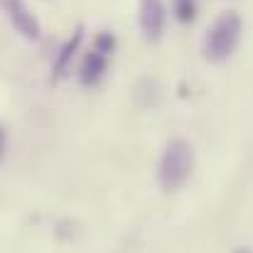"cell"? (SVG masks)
Segmentation results:
<instances>
[{"label": "cell", "mask_w": 253, "mask_h": 253, "mask_svg": "<svg viewBox=\"0 0 253 253\" xmlns=\"http://www.w3.org/2000/svg\"><path fill=\"white\" fill-rule=\"evenodd\" d=\"M194 169V150L187 140H169L163 158H160V165H158V182L165 192H174L179 189L189 174Z\"/></svg>", "instance_id": "2"}, {"label": "cell", "mask_w": 253, "mask_h": 253, "mask_svg": "<svg viewBox=\"0 0 253 253\" xmlns=\"http://www.w3.org/2000/svg\"><path fill=\"white\" fill-rule=\"evenodd\" d=\"M108 72V57H103L101 52L91 49L82 62V69H79V82L82 86H96Z\"/></svg>", "instance_id": "5"}, {"label": "cell", "mask_w": 253, "mask_h": 253, "mask_svg": "<svg viewBox=\"0 0 253 253\" xmlns=\"http://www.w3.org/2000/svg\"><path fill=\"white\" fill-rule=\"evenodd\" d=\"M116 47H118V40H116L113 32H98L96 40H93V49L101 52L103 57H111L116 52Z\"/></svg>", "instance_id": "7"}, {"label": "cell", "mask_w": 253, "mask_h": 253, "mask_svg": "<svg viewBox=\"0 0 253 253\" xmlns=\"http://www.w3.org/2000/svg\"><path fill=\"white\" fill-rule=\"evenodd\" d=\"M241 32H244V22H241L239 12L219 15L204 35V47H202L204 59L211 64H224L226 59H231L234 52L239 49Z\"/></svg>", "instance_id": "1"}, {"label": "cell", "mask_w": 253, "mask_h": 253, "mask_svg": "<svg viewBox=\"0 0 253 253\" xmlns=\"http://www.w3.org/2000/svg\"><path fill=\"white\" fill-rule=\"evenodd\" d=\"M5 153H7V130L5 126H0V160L5 158Z\"/></svg>", "instance_id": "9"}, {"label": "cell", "mask_w": 253, "mask_h": 253, "mask_svg": "<svg viewBox=\"0 0 253 253\" xmlns=\"http://www.w3.org/2000/svg\"><path fill=\"white\" fill-rule=\"evenodd\" d=\"M82 42H84V27H77V30L72 32V37L62 44V49H59V54H57V59H54V77H57V79L67 74V69L72 67V59L77 57Z\"/></svg>", "instance_id": "6"}, {"label": "cell", "mask_w": 253, "mask_h": 253, "mask_svg": "<svg viewBox=\"0 0 253 253\" xmlns=\"http://www.w3.org/2000/svg\"><path fill=\"white\" fill-rule=\"evenodd\" d=\"M5 10H7V17H10L12 27H15L25 40L37 42V40L42 37L40 20L30 12V7H27V2H25V0H5Z\"/></svg>", "instance_id": "4"}, {"label": "cell", "mask_w": 253, "mask_h": 253, "mask_svg": "<svg viewBox=\"0 0 253 253\" xmlns=\"http://www.w3.org/2000/svg\"><path fill=\"white\" fill-rule=\"evenodd\" d=\"M138 25L148 42H158L168 25V7L165 0H140L138 7Z\"/></svg>", "instance_id": "3"}, {"label": "cell", "mask_w": 253, "mask_h": 253, "mask_svg": "<svg viewBox=\"0 0 253 253\" xmlns=\"http://www.w3.org/2000/svg\"><path fill=\"white\" fill-rule=\"evenodd\" d=\"M174 17L179 22H192L197 17V2L194 0H174Z\"/></svg>", "instance_id": "8"}]
</instances>
